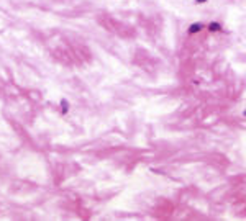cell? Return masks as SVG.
<instances>
[{"mask_svg": "<svg viewBox=\"0 0 246 221\" xmlns=\"http://www.w3.org/2000/svg\"><path fill=\"white\" fill-rule=\"evenodd\" d=\"M200 30H202V25H200V23H194V25H190V26H189V33H190V34L199 33Z\"/></svg>", "mask_w": 246, "mask_h": 221, "instance_id": "1", "label": "cell"}, {"mask_svg": "<svg viewBox=\"0 0 246 221\" xmlns=\"http://www.w3.org/2000/svg\"><path fill=\"white\" fill-rule=\"evenodd\" d=\"M208 30H210V31H220V30H222V26H220V23L213 21V23L208 25Z\"/></svg>", "mask_w": 246, "mask_h": 221, "instance_id": "2", "label": "cell"}, {"mask_svg": "<svg viewBox=\"0 0 246 221\" xmlns=\"http://www.w3.org/2000/svg\"><path fill=\"white\" fill-rule=\"evenodd\" d=\"M61 108H62V111H67L69 110V103L66 102V100H61Z\"/></svg>", "mask_w": 246, "mask_h": 221, "instance_id": "3", "label": "cell"}, {"mask_svg": "<svg viewBox=\"0 0 246 221\" xmlns=\"http://www.w3.org/2000/svg\"><path fill=\"white\" fill-rule=\"evenodd\" d=\"M197 2H202V4H204V2H207V0H197Z\"/></svg>", "mask_w": 246, "mask_h": 221, "instance_id": "4", "label": "cell"}, {"mask_svg": "<svg viewBox=\"0 0 246 221\" xmlns=\"http://www.w3.org/2000/svg\"><path fill=\"white\" fill-rule=\"evenodd\" d=\"M245 116H246V110H245Z\"/></svg>", "mask_w": 246, "mask_h": 221, "instance_id": "5", "label": "cell"}]
</instances>
